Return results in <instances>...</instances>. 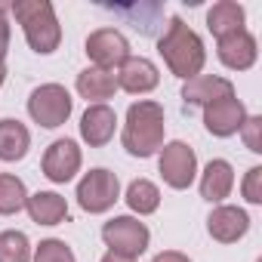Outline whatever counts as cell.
<instances>
[{
  "instance_id": "obj_1",
  "label": "cell",
  "mask_w": 262,
  "mask_h": 262,
  "mask_svg": "<svg viewBox=\"0 0 262 262\" xmlns=\"http://www.w3.org/2000/svg\"><path fill=\"white\" fill-rule=\"evenodd\" d=\"M164 136H167V114L164 105L155 99H139L126 108V120L120 129V142L126 148V155L133 158H155L164 148Z\"/></svg>"
},
{
  "instance_id": "obj_2",
  "label": "cell",
  "mask_w": 262,
  "mask_h": 262,
  "mask_svg": "<svg viewBox=\"0 0 262 262\" xmlns=\"http://www.w3.org/2000/svg\"><path fill=\"white\" fill-rule=\"evenodd\" d=\"M158 53L164 56L170 74L182 77V80H191L204 71V62H207V50H204V40L194 28H188L179 16L170 19L167 31L161 34L158 40Z\"/></svg>"
},
{
  "instance_id": "obj_3",
  "label": "cell",
  "mask_w": 262,
  "mask_h": 262,
  "mask_svg": "<svg viewBox=\"0 0 262 262\" xmlns=\"http://www.w3.org/2000/svg\"><path fill=\"white\" fill-rule=\"evenodd\" d=\"M10 13L16 16V22L25 31L28 47L37 56H50L59 50L62 43V25L56 19V10L50 0H16L10 7Z\"/></svg>"
},
{
  "instance_id": "obj_4",
  "label": "cell",
  "mask_w": 262,
  "mask_h": 262,
  "mask_svg": "<svg viewBox=\"0 0 262 262\" xmlns=\"http://www.w3.org/2000/svg\"><path fill=\"white\" fill-rule=\"evenodd\" d=\"M74 198L83 213H93V216L108 213L120 201V179H117V173H111L105 167H93L90 173L80 176Z\"/></svg>"
},
{
  "instance_id": "obj_5",
  "label": "cell",
  "mask_w": 262,
  "mask_h": 262,
  "mask_svg": "<svg viewBox=\"0 0 262 262\" xmlns=\"http://www.w3.org/2000/svg\"><path fill=\"white\" fill-rule=\"evenodd\" d=\"M71 111H74V99L62 83H40L28 96V114L43 129H56V126L68 123Z\"/></svg>"
},
{
  "instance_id": "obj_6",
  "label": "cell",
  "mask_w": 262,
  "mask_h": 262,
  "mask_svg": "<svg viewBox=\"0 0 262 262\" xmlns=\"http://www.w3.org/2000/svg\"><path fill=\"white\" fill-rule=\"evenodd\" d=\"M102 241H105L108 253H117V256H126V259H139L151 244V231L136 216H114V219H108L102 225Z\"/></svg>"
},
{
  "instance_id": "obj_7",
  "label": "cell",
  "mask_w": 262,
  "mask_h": 262,
  "mask_svg": "<svg viewBox=\"0 0 262 262\" xmlns=\"http://www.w3.org/2000/svg\"><path fill=\"white\" fill-rule=\"evenodd\" d=\"M158 170L164 176V182L176 191H185L191 188V182L198 179V155L188 142L182 139H173V142H164L161 148V158H158Z\"/></svg>"
},
{
  "instance_id": "obj_8",
  "label": "cell",
  "mask_w": 262,
  "mask_h": 262,
  "mask_svg": "<svg viewBox=\"0 0 262 262\" xmlns=\"http://www.w3.org/2000/svg\"><path fill=\"white\" fill-rule=\"evenodd\" d=\"M83 53L102 71H114V68H120L129 56H133V53H129V40L117 28H99V31H93L86 37V43H83Z\"/></svg>"
},
{
  "instance_id": "obj_9",
  "label": "cell",
  "mask_w": 262,
  "mask_h": 262,
  "mask_svg": "<svg viewBox=\"0 0 262 262\" xmlns=\"http://www.w3.org/2000/svg\"><path fill=\"white\" fill-rule=\"evenodd\" d=\"M80 164H83V151L74 139H56L47 151H43V161H40V170L50 182L56 185H65L71 182L77 173H80Z\"/></svg>"
},
{
  "instance_id": "obj_10",
  "label": "cell",
  "mask_w": 262,
  "mask_h": 262,
  "mask_svg": "<svg viewBox=\"0 0 262 262\" xmlns=\"http://www.w3.org/2000/svg\"><path fill=\"white\" fill-rule=\"evenodd\" d=\"M247 105L237 99V96H225V99H216L213 105L204 108V126L207 133L216 136V139H228L234 133H241V126L247 120Z\"/></svg>"
},
{
  "instance_id": "obj_11",
  "label": "cell",
  "mask_w": 262,
  "mask_h": 262,
  "mask_svg": "<svg viewBox=\"0 0 262 262\" xmlns=\"http://www.w3.org/2000/svg\"><path fill=\"white\" fill-rule=\"evenodd\" d=\"M207 231L219 244H237L250 231V213L241 207H231V204H219L207 216Z\"/></svg>"
},
{
  "instance_id": "obj_12",
  "label": "cell",
  "mask_w": 262,
  "mask_h": 262,
  "mask_svg": "<svg viewBox=\"0 0 262 262\" xmlns=\"http://www.w3.org/2000/svg\"><path fill=\"white\" fill-rule=\"evenodd\" d=\"M117 90H126V93H133V96H145L151 93L158 83H161V71L151 59L145 56H129L120 68H117Z\"/></svg>"
},
{
  "instance_id": "obj_13",
  "label": "cell",
  "mask_w": 262,
  "mask_h": 262,
  "mask_svg": "<svg viewBox=\"0 0 262 262\" xmlns=\"http://www.w3.org/2000/svg\"><path fill=\"white\" fill-rule=\"evenodd\" d=\"M117 133V111L111 105H86L80 117V139L90 148H105Z\"/></svg>"
},
{
  "instance_id": "obj_14",
  "label": "cell",
  "mask_w": 262,
  "mask_h": 262,
  "mask_svg": "<svg viewBox=\"0 0 262 262\" xmlns=\"http://www.w3.org/2000/svg\"><path fill=\"white\" fill-rule=\"evenodd\" d=\"M216 56H219V62H222L225 68H231V71H250V68L256 65V59H259V43H256V37L244 28V31H237V34H228V37L216 40Z\"/></svg>"
},
{
  "instance_id": "obj_15",
  "label": "cell",
  "mask_w": 262,
  "mask_h": 262,
  "mask_svg": "<svg viewBox=\"0 0 262 262\" xmlns=\"http://www.w3.org/2000/svg\"><path fill=\"white\" fill-rule=\"evenodd\" d=\"M225 96H234V83L228 77H219V74H198L191 80L182 83V102L185 105H213L216 99H225Z\"/></svg>"
},
{
  "instance_id": "obj_16",
  "label": "cell",
  "mask_w": 262,
  "mask_h": 262,
  "mask_svg": "<svg viewBox=\"0 0 262 262\" xmlns=\"http://www.w3.org/2000/svg\"><path fill=\"white\" fill-rule=\"evenodd\" d=\"M198 188H201V198H204V201L222 204V201L231 194V188H234V167H231L225 158H213V161L204 167Z\"/></svg>"
},
{
  "instance_id": "obj_17",
  "label": "cell",
  "mask_w": 262,
  "mask_h": 262,
  "mask_svg": "<svg viewBox=\"0 0 262 262\" xmlns=\"http://www.w3.org/2000/svg\"><path fill=\"white\" fill-rule=\"evenodd\" d=\"M74 86H77L80 99H86L90 105H105L117 93V77H114V71H102V68L90 65L77 74Z\"/></svg>"
},
{
  "instance_id": "obj_18",
  "label": "cell",
  "mask_w": 262,
  "mask_h": 262,
  "mask_svg": "<svg viewBox=\"0 0 262 262\" xmlns=\"http://www.w3.org/2000/svg\"><path fill=\"white\" fill-rule=\"evenodd\" d=\"M28 148H31L28 126L16 117H0V161L16 164L28 155Z\"/></svg>"
},
{
  "instance_id": "obj_19",
  "label": "cell",
  "mask_w": 262,
  "mask_h": 262,
  "mask_svg": "<svg viewBox=\"0 0 262 262\" xmlns=\"http://www.w3.org/2000/svg\"><path fill=\"white\" fill-rule=\"evenodd\" d=\"M244 22H247V10L241 4H234V0H219V4H213L207 10V28L216 40L244 31Z\"/></svg>"
},
{
  "instance_id": "obj_20",
  "label": "cell",
  "mask_w": 262,
  "mask_h": 262,
  "mask_svg": "<svg viewBox=\"0 0 262 262\" xmlns=\"http://www.w3.org/2000/svg\"><path fill=\"white\" fill-rule=\"evenodd\" d=\"M25 210H28L31 222H37V225H59V222L68 219V201H65L59 191H37V194H28Z\"/></svg>"
},
{
  "instance_id": "obj_21",
  "label": "cell",
  "mask_w": 262,
  "mask_h": 262,
  "mask_svg": "<svg viewBox=\"0 0 262 262\" xmlns=\"http://www.w3.org/2000/svg\"><path fill=\"white\" fill-rule=\"evenodd\" d=\"M123 201H126V207L133 210L136 216H151L161 207V188L151 179H133V182L126 185Z\"/></svg>"
},
{
  "instance_id": "obj_22",
  "label": "cell",
  "mask_w": 262,
  "mask_h": 262,
  "mask_svg": "<svg viewBox=\"0 0 262 262\" xmlns=\"http://www.w3.org/2000/svg\"><path fill=\"white\" fill-rule=\"evenodd\" d=\"M28 188L16 173H0V216H16L25 210Z\"/></svg>"
},
{
  "instance_id": "obj_23",
  "label": "cell",
  "mask_w": 262,
  "mask_h": 262,
  "mask_svg": "<svg viewBox=\"0 0 262 262\" xmlns=\"http://www.w3.org/2000/svg\"><path fill=\"white\" fill-rule=\"evenodd\" d=\"M31 241L25 231H16V228H7L0 231V262H31Z\"/></svg>"
},
{
  "instance_id": "obj_24",
  "label": "cell",
  "mask_w": 262,
  "mask_h": 262,
  "mask_svg": "<svg viewBox=\"0 0 262 262\" xmlns=\"http://www.w3.org/2000/svg\"><path fill=\"white\" fill-rule=\"evenodd\" d=\"M31 262H77V256H74V250H71L65 241L47 237V241H40V244L34 247Z\"/></svg>"
},
{
  "instance_id": "obj_25",
  "label": "cell",
  "mask_w": 262,
  "mask_h": 262,
  "mask_svg": "<svg viewBox=\"0 0 262 262\" xmlns=\"http://www.w3.org/2000/svg\"><path fill=\"white\" fill-rule=\"evenodd\" d=\"M241 139L244 145L253 151V155H262V117L259 114H250L241 126Z\"/></svg>"
},
{
  "instance_id": "obj_26",
  "label": "cell",
  "mask_w": 262,
  "mask_h": 262,
  "mask_svg": "<svg viewBox=\"0 0 262 262\" xmlns=\"http://www.w3.org/2000/svg\"><path fill=\"white\" fill-rule=\"evenodd\" d=\"M241 194L247 204H262V167H250L244 182H241Z\"/></svg>"
},
{
  "instance_id": "obj_27",
  "label": "cell",
  "mask_w": 262,
  "mask_h": 262,
  "mask_svg": "<svg viewBox=\"0 0 262 262\" xmlns=\"http://www.w3.org/2000/svg\"><path fill=\"white\" fill-rule=\"evenodd\" d=\"M10 50V19H7V7H0V65L7 59Z\"/></svg>"
},
{
  "instance_id": "obj_28",
  "label": "cell",
  "mask_w": 262,
  "mask_h": 262,
  "mask_svg": "<svg viewBox=\"0 0 262 262\" xmlns=\"http://www.w3.org/2000/svg\"><path fill=\"white\" fill-rule=\"evenodd\" d=\"M151 262H191L185 253H179V250H164V253H158Z\"/></svg>"
},
{
  "instance_id": "obj_29",
  "label": "cell",
  "mask_w": 262,
  "mask_h": 262,
  "mask_svg": "<svg viewBox=\"0 0 262 262\" xmlns=\"http://www.w3.org/2000/svg\"><path fill=\"white\" fill-rule=\"evenodd\" d=\"M99 262H136V259H126V256H117V253H105Z\"/></svg>"
},
{
  "instance_id": "obj_30",
  "label": "cell",
  "mask_w": 262,
  "mask_h": 262,
  "mask_svg": "<svg viewBox=\"0 0 262 262\" xmlns=\"http://www.w3.org/2000/svg\"><path fill=\"white\" fill-rule=\"evenodd\" d=\"M4 80H7V68L0 65V86H4Z\"/></svg>"
}]
</instances>
